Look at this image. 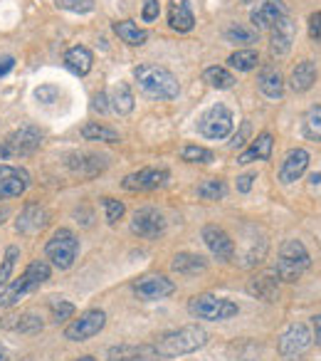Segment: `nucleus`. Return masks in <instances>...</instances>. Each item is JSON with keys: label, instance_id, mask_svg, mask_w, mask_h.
Returning a JSON list of instances; mask_svg holds the SVG:
<instances>
[{"label": "nucleus", "instance_id": "423d86ee", "mask_svg": "<svg viewBox=\"0 0 321 361\" xmlns=\"http://www.w3.org/2000/svg\"><path fill=\"white\" fill-rule=\"evenodd\" d=\"M188 312H191L196 319H206V322H225L240 312V307L230 300H222L215 295H196L188 302Z\"/></svg>", "mask_w": 321, "mask_h": 361}, {"label": "nucleus", "instance_id": "6ab92c4d", "mask_svg": "<svg viewBox=\"0 0 321 361\" xmlns=\"http://www.w3.org/2000/svg\"><path fill=\"white\" fill-rule=\"evenodd\" d=\"M106 359L109 361H156L158 354H156L153 344H121V346H111L106 351Z\"/></svg>", "mask_w": 321, "mask_h": 361}, {"label": "nucleus", "instance_id": "20e7f679", "mask_svg": "<svg viewBox=\"0 0 321 361\" xmlns=\"http://www.w3.org/2000/svg\"><path fill=\"white\" fill-rule=\"evenodd\" d=\"M311 265L309 250L304 247V243L299 240H284L279 245V255H277L275 272L282 282H296Z\"/></svg>", "mask_w": 321, "mask_h": 361}, {"label": "nucleus", "instance_id": "9d476101", "mask_svg": "<svg viewBox=\"0 0 321 361\" xmlns=\"http://www.w3.org/2000/svg\"><path fill=\"white\" fill-rule=\"evenodd\" d=\"M106 324L104 310H87L84 314H80L77 319H72L65 326V339L70 341H87L92 336H96Z\"/></svg>", "mask_w": 321, "mask_h": 361}, {"label": "nucleus", "instance_id": "a878e982", "mask_svg": "<svg viewBox=\"0 0 321 361\" xmlns=\"http://www.w3.org/2000/svg\"><path fill=\"white\" fill-rule=\"evenodd\" d=\"M272 134L270 131H262L260 136H257L255 141H252L250 146H247L245 151L240 154V159H237V164H252V161H267L272 156Z\"/></svg>", "mask_w": 321, "mask_h": 361}, {"label": "nucleus", "instance_id": "c03bdc74", "mask_svg": "<svg viewBox=\"0 0 321 361\" xmlns=\"http://www.w3.org/2000/svg\"><path fill=\"white\" fill-rule=\"evenodd\" d=\"M35 97L42 102V104H50V102H55L57 97H60V90H57V87H50V85H47V87H37Z\"/></svg>", "mask_w": 321, "mask_h": 361}, {"label": "nucleus", "instance_id": "ddd939ff", "mask_svg": "<svg viewBox=\"0 0 321 361\" xmlns=\"http://www.w3.org/2000/svg\"><path fill=\"white\" fill-rule=\"evenodd\" d=\"M173 292H176V285H173V280H168L166 275H146L134 282V295L146 302L166 300Z\"/></svg>", "mask_w": 321, "mask_h": 361}, {"label": "nucleus", "instance_id": "a211bd4d", "mask_svg": "<svg viewBox=\"0 0 321 361\" xmlns=\"http://www.w3.org/2000/svg\"><path fill=\"white\" fill-rule=\"evenodd\" d=\"M306 166H309V151L306 149H291L289 154L284 156L279 169V180L282 183H294L304 176Z\"/></svg>", "mask_w": 321, "mask_h": 361}, {"label": "nucleus", "instance_id": "ea45409f", "mask_svg": "<svg viewBox=\"0 0 321 361\" xmlns=\"http://www.w3.org/2000/svg\"><path fill=\"white\" fill-rule=\"evenodd\" d=\"M50 312H52V319L57 322V324H62V322L72 319L75 317V305L67 300H50Z\"/></svg>", "mask_w": 321, "mask_h": 361}, {"label": "nucleus", "instance_id": "aec40b11", "mask_svg": "<svg viewBox=\"0 0 321 361\" xmlns=\"http://www.w3.org/2000/svg\"><path fill=\"white\" fill-rule=\"evenodd\" d=\"M168 25L176 32H191L196 25V16L191 11L188 0H171L168 3Z\"/></svg>", "mask_w": 321, "mask_h": 361}, {"label": "nucleus", "instance_id": "9b49d317", "mask_svg": "<svg viewBox=\"0 0 321 361\" xmlns=\"http://www.w3.org/2000/svg\"><path fill=\"white\" fill-rule=\"evenodd\" d=\"M131 233L144 240H158L166 233V218L156 208H139L131 216Z\"/></svg>", "mask_w": 321, "mask_h": 361}, {"label": "nucleus", "instance_id": "0eeeda50", "mask_svg": "<svg viewBox=\"0 0 321 361\" xmlns=\"http://www.w3.org/2000/svg\"><path fill=\"white\" fill-rule=\"evenodd\" d=\"M42 144V131L37 126H20L13 134L6 136V141L0 144V156L3 159H20V156H30L40 149Z\"/></svg>", "mask_w": 321, "mask_h": 361}, {"label": "nucleus", "instance_id": "412c9836", "mask_svg": "<svg viewBox=\"0 0 321 361\" xmlns=\"http://www.w3.org/2000/svg\"><path fill=\"white\" fill-rule=\"evenodd\" d=\"M247 292L257 300L265 302H275L277 295H279V277L277 272H265V275H257L255 280L247 282Z\"/></svg>", "mask_w": 321, "mask_h": 361}, {"label": "nucleus", "instance_id": "de8ad7c7", "mask_svg": "<svg viewBox=\"0 0 321 361\" xmlns=\"http://www.w3.org/2000/svg\"><path fill=\"white\" fill-rule=\"evenodd\" d=\"M252 180H255V173H245V176H240V178H237V191H240V193H250Z\"/></svg>", "mask_w": 321, "mask_h": 361}, {"label": "nucleus", "instance_id": "49530a36", "mask_svg": "<svg viewBox=\"0 0 321 361\" xmlns=\"http://www.w3.org/2000/svg\"><path fill=\"white\" fill-rule=\"evenodd\" d=\"M247 134H250V124H242L240 126V131H237L235 136H232V141H230V149H240V146H245V141H247Z\"/></svg>", "mask_w": 321, "mask_h": 361}, {"label": "nucleus", "instance_id": "6e6552de", "mask_svg": "<svg viewBox=\"0 0 321 361\" xmlns=\"http://www.w3.org/2000/svg\"><path fill=\"white\" fill-rule=\"evenodd\" d=\"M311 344H314L311 329L304 324V322H294V324H289L284 331H282L277 349H279V354L284 356L287 361H291V359H296V356L306 354V351L311 349Z\"/></svg>", "mask_w": 321, "mask_h": 361}, {"label": "nucleus", "instance_id": "79ce46f5", "mask_svg": "<svg viewBox=\"0 0 321 361\" xmlns=\"http://www.w3.org/2000/svg\"><path fill=\"white\" fill-rule=\"evenodd\" d=\"M57 8L70 13H89L94 11V0H55Z\"/></svg>", "mask_w": 321, "mask_h": 361}, {"label": "nucleus", "instance_id": "a19ab883", "mask_svg": "<svg viewBox=\"0 0 321 361\" xmlns=\"http://www.w3.org/2000/svg\"><path fill=\"white\" fill-rule=\"evenodd\" d=\"M101 206H104V216L109 226H116L126 213V206L121 201H116V198H101Z\"/></svg>", "mask_w": 321, "mask_h": 361}, {"label": "nucleus", "instance_id": "473e14b6", "mask_svg": "<svg viewBox=\"0 0 321 361\" xmlns=\"http://www.w3.org/2000/svg\"><path fill=\"white\" fill-rule=\"evenodd\" d=\"M257 62H260V55H257L255 50H237V52H232V55L227 57V65H230L232 70H237V72L255 70Z\"/></svg>", "mask_w": 321, "mask_h": 361}, {"label": "nucleus", "instance_id": "f8f14e48", "mask_svg": "<svg viewBox=\"0 0 321 361\" xmlns=\"http://www.w3.org/2000/svg\"><path fill=\"white\" fill-rule=\"evenodd\" d=\"M30 186V173L20 166L0 164V201L20 198Z\"/></svg>", "mask_w": 321, "mask_h": 361}, {"label": "nucleus", "instance_id": "cd10ccee", "mask_svg": "<svg viewBox=\"0 0 321 361\" xmlns=\"http://www.w3.org/2000/svg\"><path fill=\"white\" fill-rule=\"evenodd\" d=\"M316 82V65L311 60H304L291 70V77H289V87L294 92H306L311 90Z\"/></svg>", "mask_w": 321, "mask_h": 361}, {"label": "nucleus", "instance_id": "2eb2a0df", "mask_svg": "<svg viewBox=\"0 0 321 361\" xmlns=\"http://www.w3.org/2000/svg\"><path fill=\"white\" fill-rule=\"evenodd\" d=\"M203 240H206L208 250H210L218 260L230 262L232 257H235V243H232V238L227 235L222 228L206 226V228H203Z\"/></svg>", "mask_w": 321, "mask_h": 361}, {"label": "nucleus", "instance_id": "72a5a7b5", "mask_svg": "<svg viewBox=\"0 0 321 361\" xmlns=\"http://www.w3.org/2000/svg\"><path fill=\"white\" fill-rule=\"evenodd\" d=\"M225 193H227V186H225V180H220V178H210L198 186V196H201L203 201H220V198H225Z\"/></svg>", "mask_w": 321, "mask_h": 361}, {"label": "nucleus", "instance_id": "e433bc0d", "mask_svg": "<svg viewBox=\"0 0 321 361\" xmlns=\"http://www.w3.org/2000/svg\"><path fill=\"white\" fill-rule=\"evenodd\" d=\"M20 257V250L15 245H11L6 250V257H3V265H0V287L11 285L13 280V270H15V262Z\"/></svg>", "mask_w": 321, "mask_h": 361}, {"label": "nucleus", "instance_id": "6e6d98bb", "mask_svg": "<svg viewBox=\"0 0 321 361\" xmlns=\"http://www.w3.org/2000/svg\"><path fill=\"white\" fill-rule=\"evenodd\" d=\"M242 3H252V0H242Z\"/></svg>", "mask_w": 321, "mask_h": 361}, {"label": "nucleus", "instance_id": "f03ea898", "mask_svg": "<svg viewBox=\"0 0 321 361\" xmlns=\"http://www.w3.org/2000/svg\"><path fill=\"white\" fill-rule=\"evenodd\" d=\"M47 280H50V262L32 260L18 280H11V285L3 287V292H0V307H6L8 310V307L18 305L25 295L40 290Z\"/></svg>", "mask_w": 321, "mask_h": 361}, {"label": "nucleus", "instance_id": "b1692460", "mask_svg": "<svg viewBox=\"0 0 321 361\" xmlns=\"http://www.w3.org/2000/svg\"><path fill=\"white\" fill-rule=\"evenodd\" d=\"M257 87H260L262 94L270 97V99H282V94H284V80H282V75L277 72V67H272V65L260 67Z\"/></svg>", "mask_w": 321, "mask_h": 361}, {"label": "nucleus", "instance_id": "8fccbe9b", "mask_svg": "<svg viewBox=\"0 0 321 361\" xmlns=\"http://www.w3.org/2000/svg\"><path fill=\"white\" fill-rule=\"evenodd\" d=\"M94 109L96 111H106V94H104V92H99V94L94 97Z\"/></svg>", "mask_w": 321, "mask_h": 361}, {"label": "nucleus", "instance_id": "1a4fd4ad", "mask_svg": "<svg viewBox=\"0 0 321 361\" xmlns=\"http://www.w3.org/2000/svg\"><path fill=\"white\" fill-rule=\"evenodd\" d=\"M232 124H235V119H232V111L227 109L225 104H215L201 116V121H198V131H201L206 139H218V141H220L232 131Z\"/></svg>", "mask_w": 321, "mask_h": 361}, {"label": "nucleus", "instance_id": "c85d7f7f", "mask_svg": "<svg viewBox=\"0 0 321 361\" xmlns=\"http://www.w3.org/2000/svg\"><path fill=\"white\" fill-rule=\"evenodd\" d=\"M114 32L119 35L121 42L131 47H141L146 40H149V32L144 27H139L134 20H121V23H114Z\"/></svg>", "mask_w": 321, "mask_h": 361}, {"label": "nucleus", "instance_id": "c756f323", "mask_svg": "<svg viewBox=\"0 0 321 361\" xmlns=\"http://www.w3.org/2000/svg\"><path fill=\"white\" fill-rule=\"evenodd\" d=\"M111 109L116 111V114L126 116L134 111V92H131V87L126 85V82H119V85L111 90Z\"/></svg>", "mask_w": 321, "mask_h": 361}, {"label": "nucleus", "instance_id": "f3484780", "mask_svg": "<svg viewBox=\"0 0 321 361\" xmlns=\"http://www.w3.org/2000/svg\"><path fill=\"white\" fill-rule=\"evenodd\" d=\"M284 18H287V6L282 0H265L257 11H252V25L257 30H272Z\"/></svg>", "mask_w": 321, "mask_h": 361}, {"label": "nucleus", "instance_id": "a18cd8bd", "mask_svg": "<svg viewBox=\"0 0 321 361\" xmlns=\"http://www.w3.org/2000/svg\"><path fill=\"white\" fill-rule=\"evenodd\" d=\"M309 37L314 42H321V11L309 16Z\"/></svg>", "mask_w": 321, "mask_h": 361}, {"label": "nucleus", "instance_id": "09e8293b", "mask_svg": "<svg viewBox=\"0 0 321 361\" xmlns=\"http://www.w3.org/2000/svg\"><path fill=\"white\" fill-rule=\"evenodd\" d=\"M13 67H15V60H13V57H3V60H0V77H6Z\"/></svg>", "mask_w": 321, "mask_h": 361}, {"label": "nucleus", "instance_id": "603ef678", "mask_svg": "<svg viewBox=\"0 0 321 361\" xmlns=\"http://www.w3.org/2000/svg\"><path fill=\"white\" fill-rule=\"evenodd\" d=\"M6 218H8V211H6V208H0V226L6 223Z\"/></svg>", "mask_w": 321, "mask_h": 361}, {"label": "nucleus", "instance_id": "4c0bfd02", "mask_svg": "<svg viewBox=\"0 0 321 361\" xmlns=\"http://www.w3.org/2000/svg\"><path fill=\"white\" fill-rule=\"evenodd\" d=\"M42 326H45V322L35 312H27V314L18 317L15 322V331H20V334H37V331H42Z\"/></svg>", "mask_w": 321, "mask_h": 361}, {"label": "nucleus", "instance_id": "dca6fc26", "mask_svg": "<svg viewBox=\"0 0 321 361\" xmlns=\"http://www.w3.org/2000/svg\"><path fill=\"white\" fill-rule=\"evenodd\" d=\"M47 223H50V213L45 211L37 203H30V206L23 208V213L15 221V231L23 233V235H37L40 231H45Z\"/></svg>", "mask_w": 321, "mask_h": 361}, {"label": "nucleus", "instance_id": "f257e3e1", "mask_svg": "<svg viewBox=\"0 0 321 361\" xmlns=\"http://www.w3.org/2000/svg\"><path fill=\"white\" fill-rule=\"evenodd\" d=\"M210 334H208L203 326L198 324H188L181 326V329H173L160 334L158 339L153 341V349L158 354V359H176V356H186L193 354V351L203 349L208 344Z\"/></svg>", "mask_w": 321, "mask_h": 361}, {"label": "nucleus", "instance_id": "5fc2aeb1", "mask_svg": "<svg viewBox=\"0 0 321 361\" xmlns=\"http://www.w3.org/2000/svg\"><path fill=\"white\" fill-rule=\"evenodd\" d=\"M75 361H96L94 356H80V359H75Z\"/></svg>", "mask_w": 321, "mask_h": 361}, {"label": "nucleus", "instance_id": "5701e85b", "mask_svg": "<svg viewBox=\"0 0 321 361\" xmlns=\"http://www.w3.org/2000/svg\"><path fill=\"white\" fill-rule=\"evenodd\" d=\"M291 42H294V23L289 20V16L284 20H279L272 27V42H270V52L277 57L287 55L291 50Z\"/></svg>", "mask_w": 321, "mask_h": 361}, {"label": "nucleus", "instance_id": "2f4dec72", "mask_svg": "<svg viewBox=\"0 0 321 361\" xmlns=\"http://www.w3.org/2000/svg\"><path fill=\"white\" fill-rule=\"evenodd\" d=\"M203 80L208 82L210 87H215V90H230L232 85H235V77H232L230 70H225V67H208L206 72H203Z\"/></svg>", "mask_w": 321, "mask_h": 361}, {"label": "nucleus", "instance_id": "864d4df0", "mask_svg": "<svg viewBox=\"0 0 321 361\" xmlns=\"http://www.w3.org/2000/svg\"><path fill=\"white\" fill-rule=\"evenodd\" d=\"M0 361H8V351L3 346H0Z\"/></svg>", "mask_w": 321, "mask_h": 361}, {"label": "nucleus", "instance_id": "bb28decb", "mask_svg": "<svg viewBox=\"0 0 321 361\" xmlns=\"http://www.w3.org/2000/svg\"><path fill=\"white\" fill-rule=\"evenodd\" d=\"M171 267H173V272H178V275L193 277V275H198V272L208 270V260L201 255H196V252H178V255L173 257Z\"/></svg>", "mask_w": 321, "mask_h": 361}, {"label": "nucleus", "instance_id": "4468645a", "mask_svg": "<svg viewBox=\"0 0 321 361\" xmlns=\"http://www.w3.org/2000/svg\"><path fill=\"white\" fill-rule=\"evenodd\" d=\"M168 171L166 169H141L136 173H129L124 180H121V186L131 193H144V191H156L160 188L163 183L168 180Z\"/></svg>", "mask_w": 321, "mask_h": 361}, {"label": "nucleus", "instance_id": "7c9ffc66", "mask_svg": "<svg viewBox=\"0 0 321 361\" xmlns=\"http://www.w3.org/2000/svg\"><path fill=\"white\" fill-rule=\"evenodd\" d=\"M82 136H84L87 141H104V144H119L121 141L114 129H109V126H104V124H96V121L87 124L84 129H82Z\"/></svg>", "mask_w": 321, "mask_h": 361}, {"label": "nucleus", "instance_id": "3c124183", "mask_svg": "<svg viewBox=\"0 0 321 361\" xmlns=\"http://www.w3.org/2000/svg\"><path fill=\"white\" fill-rule=\"evenodd\" d=\"M311 324H314V341L316 344H321V314H316Z\"/></svg>", "mask_w": 321, "mask_h": 361}, {"label": "nucleus", "instance_id": "c9c22d12", "mask_svg": "<svg viewBox=\"0 0 321 361\" xmlns=\"http://www.w3.org/2000/svg\"><path fill=\"white\" fill-rule=\"evenodd\" d=\"M304 134L311 141H321V104L311 106L304 116Z\"/></svg>", "mask_w": 321, "mask_h": 361}, {"label": "nucleus", "instance_id": "58836bf2", "mask_svg": "<svg viewBox=\"0 0 321 361\" xmlns=\"http://www.w3.org/2000/svg\"><path fill=\"white\" fill-rule=\"evenodd\" d=\"M181 159L188 161V164H210L215 156H213V151L206 149V146H186V149L181 151Z\"/></svg>", "mask_w": 321, "mask_h": 361}, {"label": "nucleus", "instance_id": "37998d69", "mask_svg": "<svg viewBox=\"0 0 321 361\" xmlns=\"http://www.w3.org/2000/svg\"><path fill=\"white\" fill-rule=\"evenodd\" d=\"M158 13H160L158 0H144V11H141V18H144V23H153L156 18H158Z\"/></svg>", "mask_w": 321, "mask_h": 361}, {"label": "nucleus", "instance_id": "f704fd0d", "mask_svg": "<svg viewBox=\"0 0 321 361\" xmlns=\"http://www.w3.org/2000/svg\"><path fill=\"white\" fill-rule=\"evenodd\" d=\"M225 40L232 45H252V42H257V30L245 25H230L225 30Z\"/></svg>", "mask_w": 321, "mask_h": 361}, {"label": "nucleus", "instance_id": "7ed1b4c3", "mask_svg": "<svg viewBox=\"0 0 321 361\" xmlns=\"http://www.w3.org/2000/svg\"><path fill=\"white\" fill-rule=\"evenodd\" d=\"M134 77L139 82L141 92L149 94L151 99H176L181 85H178L176 75L166 67L158 65H139L134 70Z\"/></svg>", "mask_w": 321, "mask_h": 361}, {"label": "nucleus", "instance_id": "393cba45", "mask_svg": "<svg viewBox=\"0 0 321 361\" xmlns=\"http://www.w3.org/2000/svg\"><path fill=\"white\" fill-rule=\"evenodd\" d=\"M65 65L70 67L75 75L84 77V75H89V72H92V65H94V55H92L89 47L75 45V47H70V50H67Z\"/></svg>", "mask_w": 321, "mask_h": 361}, {"label": "nucleus", "instance_id": "39448f33", "mask_svg": "<svg viewBox=\"0 0 321 361\" xmlns=\"http://www.w3.org/2000/svg\"><path fill=\"white\" fill-rule=\"evenodd\" d=\"M77 252H80V240L70 228H60L55 231V235L47 240L45 255L50 260V265H55L57 270H70L77 260Z\"/></svg>", "mask_w": 321, "mask_h": 361}, {"label": "nucleus", "instance_id": "4be33fe9", "mask_svg": "<svg viewBox=\"0 0 321 361\" xmlns=\"http://www.w3.org/2000/svg\"><path fill=\"white\" fill-rule=\"evenodd\" d=\"M67 166H70V169L75 171V173L84 176V178H94V176H99L101 171L106 169V156H96V154H75V156H70Z\"/></svg>", "mask_w": 321, "mask_h": 361}]
</instances>
